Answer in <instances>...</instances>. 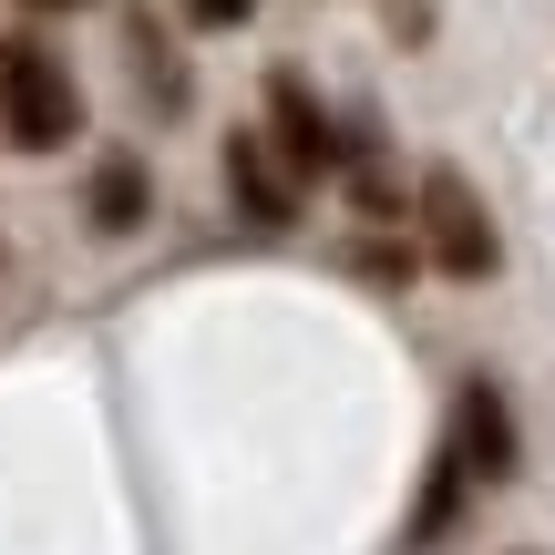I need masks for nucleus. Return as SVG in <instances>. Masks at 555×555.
Wrapping results in <instances>:
<instances>
[{
  "instance_id": "obj_8",
  "label": "nucleus",
  "mask_w": 555,
  "mask_h": 555,
  "mask_svg": "<svg viewBox=\"0 0 555 555\" xmlns=\"http://www.w3.org/2000/svg\"><path fill=\"white\" fill-rule=\"evenodd\" d=\"M247 11H258V0H185V21H206V31H237Z\"/></svg>"
},
{
  "instance_id": "obj_10",
  "label": "nucleus",
  "mask_w": 555,
  "mask_h": 555,
  "mask_svg": "<svg viewBox=\"0 0 555 555\" xmlns=\"http://www.w3.org/2000/svg\"><path fill=\"white\" fill-rule=\"evenodd\" d=\"M31 11H82V0H31Z\"/></svg>"
},
{
  "instance_id": "obj_7",
  "label": "nucleus",
  "mask_w": 555,
  "mask_h": 555,
  "mask_svg": "<svg viewBox=\"0 0 555 555\" xmlns=\"http://www.w3.org/2000/svg\"><path fill=\"white\" fill-rule=\"evenodd\" d=\"M463 483H474V474H463V463H453V442H442V463H433V483H422V504H412V555L453 535V515H463Z\"/></svg>"
},
{
  "instance_id": "obj_2",
  "label": "nucleus",
  "mask_w": 555,
  "mask_h": 555,
  "mask_svg": "<svg viewBox=\"0 0 555 555\" xmlns=\"http://www.w3.org/2000/svg\"><path fill=\"white\" fill-rule=\"evenodd\" d=\"M412 206H422V247H433V268H442V278H494V268H504L494 217H483V196L453 176V165H433Z\"/></svg>"
},
{
  "instance_id": "obj_5",
  "label": "nucleus",
  "mask_w": 555,
  "mask_h": 555,
  "mask_svg": "<svg viewBox=\"0 0 555 555\" xmlns=\"http://www.w3.org/2000/svg\"><path fill=\"white\" fill-rule=\"evenodd\" d=\"M227 196L247 227H298V176L268 155V134H227Z\"/></svg>"
},
{
  "instance_id": "obj_4",
  "label": "nucleus",
  "mask_w": 555,
  "mask_h": 555,
  "mask_svg": "<svg viewBox=\"0 0 555 555\" xmlns=\"http://www.w3.org/2000/svg\"><path fill=\"white\" fill-rule=\"evenodd\" d=\"M453 463H463L474 483H504V474H525L515 412H504V391H494V380H463V401H453Z\"/></svg>"
},
{
  "instance_id": "obj_9",
  "label": "nucleus",
  "mask_w": 555,
  "mask_h": 555,
  "mask_svg": "<svg viewBox=\"0 0 555 555\" xmlns=\"http://www.w3.org/2000/svg\"><path fill=\"white\" fill-rule=\"evenodd\" d=\"M391 21H401V31H422V21H433V11H422V0H391Z\"/></svg>"
},
{
  "instance_id": "obj_6",
  "label": "nucleus",
  "mask_w": 555,
  "mask_h": 555,
  "mask_svg": "<svg viewBox=\"0 0 555 555\" xmlns=\"http://www.w3.org/2000/svg\"><path fill=\"white\" fill-rule=\"evenodd\" d=\"M144 206H155L144 165H134V155H103V165H93V185H82V217H93L103 237H134V227H144Z\"/></svg>"
},
{
  "instance_id": "obj_1",
  "label": "nucleus",
  "mask_w": 555,
  "mask_h": 555,
  "mask_svg": "<svg viewBox=\"0 0 555 555\" xmlns=\"http://www.w3.org/2000/svg\"><path fill=\"white\" fill-rule=\"evenodd\" d=\"M0 134H11L21 155H62V144L82 134V82L62 73V52L31 41V31L0 41Z\"/></svg>"
},
{
  "instance_id": "obj_3",
  "label": "nucleus",
  "mask_w": 555,
  "mask_h": 555,
  "mask_svg": "<svg viewBox=\"0 0 555 555\" xmlns=\"http://www.w3.org/2000/svg\"><path fill=\"white\" fill-rule=\"evenodd\" d=\"M268 124H278V155H288V176H339V165H350V134L319 114V93H309L298 73H268Z\"/></svg>"
}]
</instances>
